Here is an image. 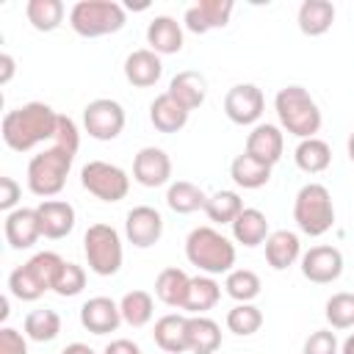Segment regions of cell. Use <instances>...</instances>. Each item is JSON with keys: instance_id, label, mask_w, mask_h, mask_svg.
I'll list each match as a JSON object with an SVG mask.
<instances>
[{"instance_id": "21", "label": "cell", "mask_w": 354, "mask_h": 354, "mask_svg": "<svg viewBox=\"0 0 354 354\" xmlns=\"http://www.w3.org/2000/svg\"><path fill=\"white\" fill-rule=\"evenodd\" d=\"M147 44L158 55H174V53H180L183 50V25L174 17H169V14L155 17L147 25Z\"/></svg>"}, {"instance_id": "48", "label": "cell", "mask_w": 354, "mask_h": 354, "mask_svg": "<svg viewBox=\"0 0 354 354\" xmlns=\"http://www.w3.org/2000/svg\"><path fill=\"white\" fill-rule=\"evenodd\" d=\"M14 77V58L8 53H0V86H6Z\"/></svg>"}, {"instance_id": "28", "label": "cell", "mask_w": 354, "mask_h": 354, "mask_svg": "<svg viewBox=\"0 0 354 354\" xmlns=\"http://www.w3.org/2000/svg\"><path fill=\"white\" fill-rule=\"evenodd\" d=\"M221 346V326L207 315H188V351L216 354Z\"/></svg>"}, {"instance_id": "43", "label": "cell", "mask_w": 354, "mask_h": 354, "mask_svg": "<svg viewBox=\"0 0 354 354\" xmlns=\"http://www.w3.org/2000/svg\"><path fill=\"white\" fill-rule=\"evenodd\" d=\"M301 354H337V337L332 329H315L304 346H301Z\"/></svg>"}, {"instance_id": "33", "label": "cell", "mask_w": 354, "mask_h": 354, "mask_svg": "<svg viewBox=\"0 0 354 354\" xmlns=\"http://www.w3.org/2000/svg\"><path fill=\"white\" fill-rule=\"evenodd\" d=\"M119 310H122V321L133 329H141L152 321V313H155V301L147 290H130L122 296L119 301Z\"/></svg>"}, {"instance_id": "20", "label": "cell", "mask_w": 354, "mask_h": 354, "mask_svg": "<svg viewBox=\"0 0 354 354\" xmlns=\"http://www.w3.org/2000/svg\"><path fill=\"white\" fill-rule=\"evenodd\" d=\"M152 337L160 351L166 354H185L188 351V315L169 313L155 321Z\"/></svg>"}, {"instance_id": "24", "label": "cell", "mask_w": 354, "mask_h": 354, "mask_svg": "<svg viewBox=\"0 0 354 354\" xmlns=\"http://www.w3.org/2000/svg\"><path fill=\"white\" fill-rule=\"evenodd\" d=\"M301 257V241L296 232L290 230H277L266 238V260L274 271H285L290 268L296 260Z\"/></svg>"}, {"instance_id": "29", "label": "cell", "mask_w": 354, "mask_h": 354, "mask_svg": "<svg viewBox=\"0 0 354 354\" xmlns=\"http://www.w3.org/2000/svg\"><path fill=\"white\" fill-rule=\"evenodd\" d=\"M188 285H191V277H188L183 268H177V266H169V268H163V271L158 274V279H155V296H158L166 307L183 310L185 296H188Z\"/></svg>"}, {"instance_id": "17", "label": "cell", "mask_w": 354, "mask_h": 354, "mask_svg": "<svg viewBox=\"0 0 354 354\" xmlns=\"http://www.w3.org/2000/svg\"><path fill=\"white\" fill-rule=\"evenodd\" d=\"M282 149H285V136L277 124H268V122H260L252 127V133L246 136V155L274 166L279 158H282Z\"/></svg>"}, {"instance_id": "38", "label": "cell", "mask_w": 354, "mask_h": 354, "mask_svg": "<svg viewBox=\"0 0 354 354\" xmlns=\"http://www.w3.org/2000/svg\"><path fill=\"white\" fill-rule=\"evenodd\" d=\"M64 257L61 254H55V252H39V254H33L25 266H28V271L36 277V282L44 288V290H53L55 288V279H58V274H61V268H64Z\"/></svg>"}, {"instance_id": "10", "label": "cell", "mask_w": 354, "mask_h": 354, "mask_svg": "<svg viewBox=\"0 0 354 354\" xmlns=\"http://www.w3.org/2000/svg\"><path fill=\"white\" fill-rule=\"evenodd\" d=\"M266 97L254 83H238L224 94V113L232 124H254L263 116Z\"/></svg>"}, {"instance_id": "46", "label": "cell", "mask_w": 354, "mask_h": 354, "mask_svg": "<svg viewBox=\"0 0 354 354\" xmlns=\"http://www.w3.org/2000/svg\"><path fill=\"white\" fill-rule=\"evenodd\" d=\"M19 194H22V188L14 177H0V210H6V213L17 210L14 205L19 202Z\"/></svg>"}, {"instance_id": "9", "label": "cell", "mask_w": 354, "mask_h": 354, "mask_svg": "<svg viewBox=\"0 0 354 354\" xmlns=\"http://www.w3.org/2000/svg\"><path fill=\"white\" fill-rule=\"evenodd\" d=\"M83 127L97 141H113L124 130V108L108 97L91 100L83 108Z\"/></svg>"}, {"instance_id": "1", "label": "cell", "mask_w": 354, "mask_h": 354, "mask_svg": "<svg viewBox=\"0 0 354 354\" xmlns=\"http://www.w3.org/2000/svg\"><path fill=\"white\" fill-rule=\"evenodd\" d=\"M58 116L47 102H25L3 116L0 133L6 147L14 152H28L41 141H53L58 130Z\"/></svg>"}, {"instance_id": "52", "label": "cell", "mask_w": 354, "mask_h": 354, "mask_svg": "<svg viewBox=\"0 0 354 354\" xmlns=\"http://www.w3.org/2000/svg\"><path fill=\"white\" fill-rule=\"evenodd\" d=\"M6 315H8V299L0 301V318H6Z\"/></svg>"}, {"instance_id": "47", "label": "cell", "mask_w": 354, "mask_h": 354, "mask_svg": "<svg viewBox=\"0 0 354 354\" xmlns=\"http://www.w3.org/2000/svg\"><path fill=\"white\" fill-rule=\"evenodd\" d=\"M102 354H141V348H138V343H133L127 337H116V340H111L105 346Z\"/></svg>"}, {"instance_id": "2", "label": "cell", "mask_w": 354, "mask_h": 354, "mask_svg": "<svg viewBox=\"0 0 354 354\" xmlns=\"http://www.w3.org/2000/svg\"><path fill=\"white\" fill-rule=\"evenodd\" d=\"M185 257L202 274H230L235 266V243L213 227H194L185 238Z\"/></svg>"}, {"instance_id": "12", "label": "cell", "mask_w": 354, "mask_h": 354, "mask_svg": "<svg viewBox=\"0 0 354 354\" xmlns=\"http://www.w3.org/2000/svg\"><path fill=\"white\" fill-rule=\"evenodd\" d=\"M133 180L144 188H158L171 180V158L160 147H144L133 158Z\"/></svg>"}, {"instance_id": "22", "label": "cell", "mask_w": 354, "mask_h": 354, "mask_svg": "<svg viewBox=\"0 0 354 354\" xmlns=\"http://www.w3.org/2000/svg\"><path fill=\"white\" fill-rule=\"evenodd\" d=\"M166 91L191 113L207 100V80H205V75H199L194 69H183L169 80Z\"/></svg>"}, {"instance_id": "25", "label": "cell", "mask_w": 354, "mask_h": 354, "mask_svg": "<svg viewBox=\"0 0 354 354\" xmlns=\"http://www.w3.org/2000/svg\"><path fill=\"white\" fill-rule=\"evenodd\" d=\"M230 227H232L235 243L249 246V249L266 243V238L271 235V232H268V218H266V213L257 210V207H243V210L238 213V218H235Z\"/></svg>"}, {"instance_id": "8", "label": "cell", "mask_w": 354, "mask_h": 354, "mask_svg": "<svg viewBox=\"0 0 354 354\" xmlns=\"http://www.w3.org/2000/svg\"><path fill=\"white\" fill-rule=\"evenodd\" d=\"M80 183L91 196H97L102 202H119L130 191L127 171L116 163H108V160H88L80 169Z\"/></svg>"}, {"instance_id": "26", "label": "cell", "mask_w": 354, "mask_h": 354, "mask_svg": "<svg viewBox=\"0 0 354 354\" xmlns=\"http://www.w3.org/2000/svg\"><path fill=\"white\" fill-rule=\"evenodd\" d=\"M296 22L304 36H324L335 22V6L329 0H304L299 6Z\"/></svg>"}, {"instance_id": "32", "label": "cell", "mask_w": 354, "mask_h": 354, "mask_svg": "<svg viewBox=\"0 0 354 354\" xmlns=\"http://www.w3.org/2000/svg\"><path fill=\"white\" fill-rule=\"evenodd\" d=\"M293 160H296V166L301 171L321 174L332 163V149H329V144L324 138H304V141H299V147L293 152Z\"/></svg>"}, {"instance_id": "44", "label": "cell", "mask_w": 354, "mask_h": 354, "mask_svg": "<svg viewBox=\"0 0 354 354\" xmlns=\"http://www.w3.org/2000/svg\"><path fill=\"white\" fill-rule=\"evenodd\" d=\"M55 147L61 149H69V152H77L80 147V133H77V124L69 119V116H58V130H55V138H53Z\"/></svg>"}, {"instance_id": "36", "label": "cell", "mask_w": 354, "mask_h": 354, "mask_svg": "<svg viewBox=\"0 0 354 354\" xmlns=\"http://www.w3.org/2000/svg\"><path fill=\"white\" fill-rule=\"evenodd\" d=\"M260 277L252 268H232L224 279V290L230 299H235L238 304H249L260 296Z\"/></svg>"}, {"instance_id": "23", "label": "cell", "mask_w": 354, "mask_h": 354, "mask_svg": "<svg viewBox=\"0 0 354 354\" xmlns=\"http://www.w3.org/2000/svg\"><path fill=\"white\" fill-rule=\"evenodd\" d=\"M188 116H191V113H188L169 91L158 94V97L152 100V105H149V122H152V127L160 130V133H180V130L188 124Z\"/></svg>"}, {"instance_id": "14", "label": "cell", "mask_w": 354, "mask_h": 354, "mask_svg": "<svg viewBox=\"0 0 354 354\" xmlns=\"http://www.w3.org/2000/svg\"><path fill=\"white\" fill-rule=\"evenodd\" d=\"M232 8H235L232 0H199V3L185 8L183 25L191 33H207V30L224 28L232 17Z\"/></svg>"}, {"instance_id": "5", "label": "cell", "mask_w": 354, "mask_h": 354, "mask_svg": "<svg viewBox=\"0 0 354 354\" xmlns=\"http://www.w3.org/2000/svg\"><path fill=\"white\" fill-rule=\"evenodd\" d=\"M293 221L310 238L329 232L335 224V202H332L329 188L321 183L301 185L293 199Z\"/></svg>"}, {"instance_id": "30", "label": "cell", "mask_w": 354, "mask_h": 354, "mask_svg": "<svg viewBox=\"0 0 354 354\" xmlns=\"http://www.w3.org/2000/svg\"><path fill=\"white\" fill-rule=\"evenodd\" d=\"M230 177H232L235 185H241L246 191H254V188H263L271 180V166L257 160V158H252V155H246V152H241L230 163Z\"/></svg>"}, {"instance_id": "45", "label": "cell", "mask_w": 354, "mask_h": 354, "mask_svg": "<svg viewBox=\"0 0 354 354\" xmlns=\"http://www.w3.org/2000/svg\"><path fill=\"white\" fill-rule=\"evenodd\" d=\"M0 354H28V343H25L22 332L3 326L0 329Z\"/></svg>"}, {"instance_id": "4", "label": "cell", "mask_w": 354, "mask_h": 354, "mask_svg": "<svg viewBox=\"0 0 354 354\" xmlns=\"http://www.w3.org/2000/svg\"><path fill=\"white\" fill-rule=\"evenodd\" d=\"M127 22L124 6L116 0H77L69 8V25L83 39H97L122 30Z\"/></svg>"}, {"instance_id": "11", "label": "cell", "mask_w": 354, "mask_h": 354, "mask_svg": "<svg viewBox=\"0 0 354 354\" xmlns=\"http://www.w3.org/2000/svg\"><path fill=\"white\" fill-rule=\"evenodd\" d=\"M301 274L315 285H329L343 274V254L337 246H310L301 254Z\"/></svg>"}, {"instance_id": "19", "label": "cell", "mask_w": 354, "mask_h": 354, "mask_svg": "<svg viewBox=\"0 0 354 354\" xmlns=\"http://www.w3.org/2000/svg\"><path fill=\"white\" fill-rule=\"evenodd\" d=\"M163 75V61L158 53H152L149 47H141V50H133L127 58H124V77L127 83H133L136 88H149L160 80Z\"/></svg>"}, {"instance_id": "37", "label": "cell", "mask_w": 354, "mask_h": 354, "mask_svg": "<svg viewBox=\"0 0 354 354\" xmlns=\"http://www.w3.org/2000/svg\"><path fill=\"white\" fill-rule=\"evenodd\" d=\"M241 210H243V199L235 191H216L205 202V216L213 224H232Z\"/></svg>"}, {"instance_id": "16", "label": "cell", "mask_w": 354, "mask_h": 354, "mask_svg": "<svg viewBox=\"0 0 354 354\" xmlns=\"http://www.w3.org/2000/svg\"><path fill=\"white\" fill-rule=\"evenodd\" d=\"M80 324L91 332V335H108L116 332L122 324V310L113 299L108 296H94L80 307Z\"/></svg>"}, {"instance_id": "39", "label": "cell", "mask_w": 354, "mask_h": 354, "mask_svg": "<svg viewBox=\"0 0 354 354\" xmlns=\"http://www.w3.org/2000/svg\"><path fill=\"white\" fill-rule=\"evenodd\" d=\"M263 326V313L260 307H254L252 301L249 304H235L230 313H227V329L238 337H249L254 335L257 329Z\"/></svg>"}, {"instance_id": "49", "label": "cell", "mask_w": 354, "mask_h": 354, "mask_svg": "<svg viewBox=\"0 0 354 354\" xmlns=\"http://www.w3.org/2000/svg\"><path fill=\"white\" fill-rule=\"evenodd\" d=\"M61 354H94V348H91V346H86V343H69Z\"/></svg>"}, {"instance_id": "34", "label": "cell", "mask_w": 354, "mask_h": 354, "mask_svg": "<svg viewBox=\"0 0 354 354\" xmlns=\"http://www.w3.org/2000/svg\"><path fill=\"white\" fill-rule=\"evenodd\" d=\"M64 14H66V8L61 0H28V6H25L28 22L41 33L55 30L64 22Z\"/></svg>"}, {"instance_id": "42", "label": "cell", "mask_w": 354, "mask_h": 354, "mask_svg": "<svg viewBox=\"0 0 354 354\" xmlns=\"http://www.w3.org/2000/svg\"><path fill=\"white\" fill-rule=\"evenodd\" d=\"M83 288H86V271H83V266H77V263H64V268H61V274H58L53 290H55L58 296L69 299V296H77Z\"/></svg>"}, {"instance_id": "50", "label": "cell", "mask_w": 354, "mask_h": 354, "mask_svg": "<svg viewBox=\"0 0 354 354\" xmlns=\"http://www.w3.org/2000/svg\"><path fill=\"white\" fill-rule=\"evenodd\" d=\"M340 354H354V335H348V337L343 340V346H340Z\"/></svg>"}, {"instance_id": "51", "label": "cell", "mask_w": 354, "mask_h": 354, "mask_svg": "<svg viewBox=\"0 0 354 354\" xmlns=\"http://www.w3.org/2000/svg\"><path fill=\"white\" fill-rule=\"evenodd\" d=\"M346 152H348V160L354 163V130L348 133V141H346Z\"/></svg>"}, {"instance_id": "41", "label": "cell", "mask_w": 354, "mask_h": 354, "mask_svg": "<svg viewBox=\"0 0 354 354\" xmlns=\"http://www.w3.org/2000/svg\"><path fill=\"white\" fill-rule=\"evenodd\" d=\"M8 290L11 296H17L19 301H36L44 296V288L36 282V277L28 271V266H17L8 274Z\"/></svg>"}, {"instance_id": "7", "label": "cell", "mask_w": 354, "mask_h": 354, "mask_svg": "<svg viewBox=\"0 0 354 354\" xmlns=\"http://www.w3.org/2000/svg\"><path fill=\"white\" fill-rule=\"evenodd\" d=\"M83 252L88 268L97 277H113L124 260L122 238L111 224H91L83 235Z\"/></svg>"}, {"instance_id": "3", "label": "cell", "mask_w": 354, "mask_h": 354, "mask_svg": "<svg viewBox=\"0 0 354 354\" xmlns=\"http://www.w3.org/2000/svg\"><path fill=\"white\" fill-rule=\"evenodd\" d=\"M274 111L279 116L282 130H288L296 138H315V133L321 130V111L315 105V100L310 97V91L304 86H285L277 91L274 97Z\"/></svg>"}, {"instance_id": "6", "label": "cell", "mask_w": 354, "mask_h": 354, "mask_svg": "<svg viewBox=\"0 0 354 354\" xmlns=\"http://www.w3.org/2000/svg\"><path fill=\"white\" fill-rule=\"evenodd\" d=\"M72 160H75V152L61 149L55 144H50L39 155H33L30 163H28V188H30V194L44 196V199L61 194V188L66 183V174L72 169Z\"/></svg>"}, {"instance_id": "18", "label": "cell", "mask_w": 354, "mask_h": 354, "mask_svg": "<svg viewBox=\"0 0 354 354\" xmlns=\"http://www.w3.org/2000/svg\"><path fill=\"white\" fill-rule=\"evenodd\" d=\"M36 213H39L44 238L58 241V238H66L75 230V207L64 199H41Z\"/></svg>"}, {"instance_id": "27", "label": "cell", "mask_w": 354, "mask_h": 354, "mask_svg": "<svg viewBox=\"0 0 354 354\" xmlns=\"http://www.w3.org/2000/svg\"><path fill=\"white\" fill-rule=\"evenodd\" d=\"M221 299V285L207 277V274H199V277H191V285H188V296H185V304L183 310L188 315H205L207 310H213Z\"/></svg>"}, {"instance_id": "15", "label": "cell", "mask_w": 354, "mask_h": 354, "mask_svg": "<svg viewBox=\"0 0 354 354\" xmlns=\"http://www.w3.org/2000/svg\"><path fill=\"white\" fill-rule=\"evenodd\" d=\"M3 232L11 249H30L41 238V221H39L36 207H17L6 213Z\"/></svg>"}, {"instance_id": "31", "label": "cell", "mask_w": 354, "mask_h": 354, "mask_svg": "<svg viewBox=\"0 0 354 354\" xmlns=\"http://www.w3.org/2000/svg\"><path fill=\"white\" fill-rule=\"evenodd\" d=\"M205 202H207V194L191 183V180H177V183H169V191H166V205L180 213V216H188V213H196V210H205Z\"/></svg>"}, {"instance_id": "13", "label": "cell", "mask_w": 354, "mask_h": 354, "mask_svg": "<svg viewBox=\"0 0 354 354\" xmlns=\"http://www.w3.org/2000/svg\"><path fill=\"white\" fill-rule=\"evenodd\" d=\"M124 235L138 249L155 246L160 241V235H163V216L149 205H138L124 218Z\"/></svg>"}, {"instance_id": "35", "label": "cell", "mask_w": 354, "mask_h": 354, "mask_svg": "<svg viewBox=\"0 0 354 354\" xmlns=\"http://www.w3.org/2000/svg\"><path fill=\"white\" fill-rule=\"evenodd\" d=\"M61 332V315L50 307H39V310H30L25 315V335L36 343H50L55 340Z\"/></svg>"}, {"instance_id": "40", "label": "cell", "mask_w": 354, "mask_h": 354, "mask_svg": "<svg viewBox=\"0 0 354 354\" xmlns=\"http://www.w3.org/2000/svg\"><path fill=\"white\" fill-rule=\"evenodd\" d=\"M324 315H326L332 329L354 326V293H335V296H329Z\"/></svg>"}]
</instances>
